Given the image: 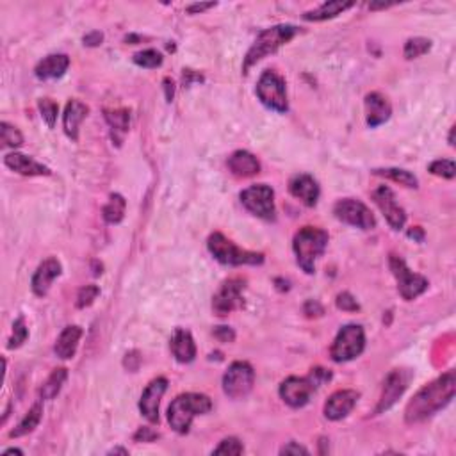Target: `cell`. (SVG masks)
Masks as SVG:
<instances>
[{"label": "cell", "mask_w": 456, "mask_h": 456, "mask_svg": "<svg viewBox=\"0 0 456 456\" xmlns=\"http://www.w3.org/2000/svg\"><path fill=\"white\" fill-rule=\"evenodd\" d=\"M408 236L413 237V239H417V241H422V239H424V234H422V230L419 227H413V230H410Z\"/></svg>", "instance_id": "cell-50"}, {"label": "cell", "mask_w": 456, "mask_h": 456, "mask_svg": "<svg viewBox=\"0 0 456 456\" xmlns=\"http://www.w3.org/2000/svg\"><path fill=\"white\" fill-rule=\"evenodd\" d=\"M455 388L456 378L453 371H449V373L442 375L435 382H431L426 387H422L406 405V422L408 424H417V422L424 421V419L431 417L439 410H442L455 397Z\"/></svg>", "instance_id": "cell-1"}, {"label": "cell", "mask_w": 456, "mask_h": 456, "mask_svg": "<svg viewBox=\"0 0 456 456\" xmlns=\"http://www.w3.org/2000/svg\"><path fill=\"white\" fill-rule=\"evenodd\" d=\"M100 294V289L96 285H86L82 287L77 294V309H86V307L93 305L96 296Z\"/></svg>", "instance_id": "cell-40"}, {"label": "cell", "mask_w": 456, "mask_h": 456, "mask_svg": "<svg viewBox=\"0 0 456 456\" xmlns=\"http://www.w3.org/2000/svg\"><path fill=\"white\" fill-rule=\"evenodd\" d=\"M112 453H121V455H127V451H125V449H121V448L112 449V451H111V455H112Z\"/></svg>", "instance_id": "cell-54"}, {"label": "cell", "mask_w": 456, "mask_h": 456, "mask_svg": "<svg viewBox=\"0 0 456 456\" xmlns=\"http://www.w3.org/2000/svg\"><path fill=\"white\" fill-rule=\"evenodd\" d=\"M453 136H455V127H453L451 134H449V145H451V147L455 145V138H453Z\"/></svg>", "instance_id": "cell-53"}, {"label": "cell", "mask_w": 456, "mask_h": 456, "mask_svg": "<svg viewBox=\"0 0 456 456\" xmlns=\"http://www.w3.org/2000/svg\"><path fill=\"white\" fill-rule=\"evenodd\" d=\"M87 109L86 103L79 102V100H70L66 103L65 114H63V127H65V132L72 141H77L79 139V127H81L82 120L87 116Z\"/></svg>", "instance_id": "cell-24"}, {"label": "cell", "mask_w": 456, "mask_h": 456, "mask_svg": "<svg viewBox=\"0 0 456 456\" xmlns=\"http://www.w3.org/2000/svg\"><path fill=\"white\" fill-rule=\"evenodd\" d=\"M328 245V234L318 227H303L294 236V253H296L298 266L302 267L307 275L315 271V260L324 253Z\"/></svg>", "instance_id": "cell-3"}, {"label": "cell", "mask_w": 456, "mask_h": 456, "mask_svg": "<svg viewBox=\"0 0 456 456\" xmlns=\"http://www.w3.org/2000/svg\"><path fill=\"white\" fill-rule=\"evenodd\" d=\"M431 48V41L426 38H410L405 43V57L406 59H417V57L428 54Z\"/></svg>", "instance_id": "cell-33"}, {"label": "cell", "mask_w": 456, "mask_h": 456, "mask_svg": "<svg viewBox=\"0 0 456 456\" xmlns=\"http://www.w3.org/2000/svg\"><path fill=\"white\" fill-rule=\"evenodd\" d=\"M228 169L239 178L255 177L260 172V163L253 154L246 150H237L228 157Z\"/></svg>", "instance_id": "cell-22"}, {"label": "cell", "mask_w": 456, "mask_h": 456, "mask_svg": "<svg viewBox=\"0 0 456 456\" xmlns=\"http://www.w3.org/2000/svg\"><path fill=\"white\" fill-rule=\"evenodd\" d=\"M211 408L212 401L205 394H194V392L180 394L172 401L168 408L169 426L177 433H187L194 417L211 412Z\"/></svg>", "instance_id": "cell-2"}, {"label": "cell", "mask_w": 456, "mask_h": 456, "mask_svg": "<svg viewBox=\"0 0 456 456\" xmlns=\"http://www.w3.org/2000/svg\"><path fill=\"white\" fill-rule=\"evenodd\" d=\"M366 348V333L360 324H346L337 333L330 355L335 362H349L360 357Z\"/></svg>", "instance_id": "cell-6"}, {"label": "cell", "mask_w": 456, "mask_h": 456, "mask_svg": "<svg viewBox=\"0 0 456 456\" xmlns=\"http://www.w3.org/2000/svg\"><path fill=\"white\" fill-rule=\"evenodd\" d=\"M207 246H209V251L212 253V257L218 262L227 264V266H257V264L264 262L262 253L242 250V248L234 245L230 239H227L220 232H214L209 237Z\"/></svg>", "instance_id": "cell-5"}, {"label": "cell", "mask_w": 456, "mask_h": 456, "mask_svg": "<svg viewBox=\"0 0 456 456\" xmlns=\"http://www.w3.org/2000/svg\"><path fill=\"white\" fill-rule=\"evenodd\" d=\"M242 291H245V280L242 278H230L223 282L218 293L212 296V310L216 315L225 318L232 314L242 305Z\"/></svg>", "instance_id": "cell-13"}, {"label": "cell", "mask_w": 456, "mask_h": 456, "mask_svg": "<svg viewBox=\"0 0 456 456\" xmlns=\"http://www.w3.org/2000/svg\"><path fill=\"white\" fill-rule=\"evenodd\" d=\"M392 114V105L382 93H369L366 95V120L367 125L371 129H375V127L383 125L385 121H388Z\"/></svg>", "instance_id": "cell-19"}, {"label": "cell", "mask_w": 456, "mask_h": 456, "mask_svg": "<svg viewBox=\"0 0 456 456\" xmlns=\"http://www.w3.org/2000/svg\"><path fill=\"white\" fill-rule=\"evenodd\" d=\"M102 41H103V34L102 32H99V30H93V32L84 36V45H87V47H99Z\"/></svg>", "instance_id": "cell-46"}, {"label": "cell", "mask_w": 456, "mask_h": 456, "mask_svg": "<svg viewBox=\"0 0 456 456\" xmlns=\"http://www.w3.org/2000/svg\"><path fill=\"white\" fill-rule=\"evenodd\" d=\"M105 120L111 127L112 139L120 145L123 134L129 130L130 112L127 109H111V111H105Z\"/></svg>", "instance_id": "cell-28"}, {"label": "cell", "mask_w": 456, "mask_h": 456, "mask_svg": "<svg viewBox=\"0 0 456 456\" xmlns=\"http://www.w3.org/2000/svg\"><path fill=\"white\" fill-rule=\"evenodd\" d=\"M134 63L143 68H157L163 65V56H160V52L154 50V48H147V50L138 52L134 56Z\"/></svg>", "instance_id": "cell-34"}, {"label": "cell", "mask_w": 456, "mask_h": 456, "mask_svg": "<svg viewBox=\"0 0 456 456\" xmlns=\"http://www.w3.org/2000/svg\"><path fill=\"white\" fill-rule=\"evenodd\" d=\"M373 173H375V175H380V177L391 178V180L405 185V187H417V178L413 177L410 172H406V169L385 168V169H375Z\"/></svg>", "instance_id": "cell-32"}, {"label": "cell", "mask_w": 456, "mask_h": 456, "mask_svg": "<svg viewBox=\"0 0 456 456\" xmlns=\"http://www.w3.org/2000/svg\"><path fill=\"white\" fill-rule=\"evenodd\" d=\"M172 351L180 364H189L196 357V346L193 335L184 328H177L172 337Z\"/></svg>", "instance_id": "cell-26"}, {"label": "cell", "mask_w": 456, "mask_h": 456, "mask_svg": "<svg viewBox=\"0 0 456 456\" xmlns=\"http://www.w3.org/2000/svg\"><path fill=\"white\" fill-rule=\"evenodd\" d=\"M127 202L121 194L114 193L109 196V202L103 207V220L109 225H118L125 218Z\"/></svg>", "instance_id": "cell-30"}, {"label": "cell", "mask_w": 456, "mask_h": 456, "mask_svg": "<svg viewBox=\"0 0 456 456\" xmlns=\"http://www.w3.org/2000/svg\"><path fill=\"white\" fill-rule=\"evenodd\" d=\"M82 337V328L77 324H70L65 330L61 331V335L56 340V355L63 360H68V358H74V355L77 353L79 342H81Z\"/></svg>", "instance_id": "cell-25"}, {"label": "cell", "mask_w": 456, "mask_h": 456, "mask_svg": "<svg viewBox=\"0 0 456 456\" xmlns=\"http://www.w3.org/2000/svg\"><path fill=\"white\" fill-rule=\"evenodd\" d=\"M38 107H39V112H41V116H43L45 123H47L50 129H54V127H56V121H57L59 105H57V103L50 99H41L38 103Z\"/></svg>", "instance_id": "cell-36"}, {"label": "cell", "mask_w": 456, "mask_h": 456, "mask_svg": "<svg viewBox=\"0 0 456 456\" xmlns=\"http://www.w3.org/2000/svg\"><path fill=\"white\" fill-rule=\"evenodd\" d=\"M214 2H209V4H193L187 8V13L191 14H196V13H203V11H207V9L214 8Z\"/></svg>", "instance_id": "cell-48"}, {"label": "cell", "mask_w": 456, "mask_h": 456, "mask_svg": "<svg viewBox=\"0 0 456 456\" xmlns=\"http://www.w3.org/2000/svg\"><path fill=\"white\" fill-rule=\"evenodd\" d=\"M164 90H166V99H168V102H172L173 100V81H169V79H164Z\"/></svg>", "instance_id": "cell-49"}, {"label": "cell", "mask_w": 456, "mask_h": 456, "mask_svg": "<svg viewBox=\"0 0 456 456\" xmlns=\"http://www.w3.org/2000/svg\"><path fill=\"white\" fill-rule=\"evenodd\" d=\"M358 401V392L357 391H337L333 392L328 401L324 403V417L330 421H340L344 419L351 410L355 408Z\"/></svg>", "instance_id": "cell-17"}, {"label": "cell", "mask_w": 456, "mask_h": 456, "mask_svg": "<svg viewBox=\"0 0 456 456\" xmlns=\"http://www.w3.org/2000/svg\"><path fill=\"white\" fill-rule=\"evenodd\" d=\"M61 269H63V267H61V262L57 258L50 257L47 258V260H43V262L38 266L34 276H32V282H30L32 293L39 298L47 296V293L50 291L52 282L61 275Z\"/></svg>", "instance_id": "cell-18"}, {"label": "cell", "mask_w": 456, "mask_h": 456, "mask_svg": "<svg viewBox=\"0 0 456 456\" xmlns=\"http://www.w3.org/2000/svg\"><path fill=\"white\" fill-rule=\"evenodd\" d=\"M280 455H309V449H305L296 442H289L287 446L280 449Z\"/></svg>", "instance_id": "cell-44"}, {"label": "cell", "mask_w": 456, "mask_h": 456, "mask_svg": "<svg viewBox=\"0 0 456 456\" xmlns=\"http://www.w3.org/2000/svg\"><path fill=\"white\" fill-rule=\"evenodd\" d=\"M27 337H29V330H27V327H25V319L20 315V318H18L17 321L13 323V335H11V339H9L8 348L9 349L20 348V346H22L23 342L27 340Z\"/></svg>", "instance_id": "cell-37"}, {"label": "cell", "mask_w": 456, "mask_h": 456, "mask_svg": "<svg viewBox=\"0 0 456 456\" xmlns=\"http://www.w3.org/2000/svg\"><path fill=\"white\" fill-rule=\"evenodd\" d=\"M305 314L309 315V318H312V315H321L323 314V307L319 305L318 302H314V300H310V302L305 303Z\"/></svg>", "instance_id": "cell-47"}, {"label": "cell", "mask_w": 456, "mask_h": 456, "mask_svg": "<svg viewBox=\"0 0 456 456\" xmlns=\"http://www.w3.org/2000/svg\"><path fill=\"white\" fill-rule=\"evenodd\" d=\"M242 451H245V448H242V442L239 439H236V437H228V439L221 440L220 446L214 449V455H242Z\"/></svg>", "instance_id": "cell-39"}, {"label": "cell", "mask_w": 456, "mask_h": 456, "mask_svg": "<svg viewBox=\"0 0 456 456\" xmlns=\"http://www.w3.org/2000/svg\"><path fill=\"white\" fill-rule=\"evenodd\" d=\"M214 337L220 340V342H234V339H236V333H234L232 328L218 327L214 330Z\"/></svg>", "instance_id": "cell-43"}, {"label": "cell", "mask_w": 456, "mask_h": 456, "mask_svg": "<svg viewBox=\"0 0 456 456\" xmlns=\"http://www.w3.org/2000/svg\"><path fill=\"white\" fill-rule=\"evenodd\" d=\"M315 392L314 383L310 378H298V376H289L287 380L280 385V397L284 400L285 405L291 408H303L310 401L312 394Z\"/></svg>", "instance_id": "cell-14"}, {"label": "cell", "mask_w": 456, "mask_h": 456, "mask_svg": "<svg viewBox=\"0 0 456 456\" xmlns=\"http://www.w3.org/2000/svg\"><path fill=\"white\" fill-rule=\"evenodd\" d=\"M66 378H68V371H66L65 367L52 371V375L48 376L47 382H45L43 387H41V391H39V397H41V400H54L61 392L63 385H65Z\"/></svg>", "instance_id": "cell-29"}, {"label": "cell", "mask_w": 456, "mask_h": 456, "mask_svg": "<svg viewBox=\"0 0 456 456\" xmlns=\"http://www.w3.org/2000/svg\"><path fill=\"white\" fill-rule=\"evenodd\" d=\"M241 202L257 218H262L266 221L275 220V191L269 185H250L241 193Z\"/></svg>", "instance_id": "cell-9"}, {"label": "cell", "mask_w": 456, "mask_h": 456, "mask_svg": "<svg viewBox=\"0 0 456 456\" xmlns=\"http://www.w3.org/2000/svg\"><path fill=\"white\" fill-rule=\"evenodd\" d=\"M391 6L392 4H388V2H385V4H383V2H382V4H371L369 8L371 9H383V8H391Z\"/></svg>", "instance_id": "cell-51"}, {"label": "cell", "mask_w": 456, "mask_h": 456, "mask_svg": "<svg viewBox=\"0 0 456 456\" xmlns=\"http://www.w3.org/2000/svg\"><path fill=\"white\" fill-rule=\"evenodd\" d=\"M157 437H159V435L155 433V431H152L150 428H141V430L136 433V437H134V439L138 440V442H141V440H143V442H152V440H155Z\"/></svg>", "instance_id": "cell-45"}, {"label": "cell", "mask_w": 456, "mask_h": 456, "mask_svg": "<svg viewBox=\"0 0 456 456\" xmlns=\"http://www.w3.org/2000/svg\"><path fill=\"white\" fill-rule=\"evenodd\" d=\"M257 96L267 109L276 112H287L289 102L285 93V81L276 72L267 70L257 82Z\"/></svg>", "instance_id": "cell-7"}, {"label": "cell", "mask_w": 456, "mask_h": 456, "mask_svg": "<svg viewBox=\"0 0 456 456\" xmlns=\"http://www.w3.org/2000/svg\"><path fill=\"white\" fill-rule=\"evenodd\" d=\"M298 32H300V29L294 25H289V23L275 25L271 27V29L262 30V32L257 36V39H255V43L251 45L250 50H248V54H246L242 72L246 74L251 66L257 65L258 61H262L264 57H267L269 54H275L282 45L289 43Z\"/></svg>", "instance_id": "cell-4"}, {"label": "cell", "mask_w": 456, "mask_h": 456, "mask_svg": "<svg viewBox=\"0 0 456 456\" xmlns=\"http://www.w3.org/2000/svg\"><path fill=\"white\" fill-rule=\"evenodd\" d=\"M255 371L248 362H234L223 376V391L232 400L248 396L253 388Z\"/></svg>", "instance_id": "cell-10"}, {"label": "cell", "mask_w": 456, "mask_h": 456, "mask_svg": "<svg viewBox=\"0 0 456 456\" xmlns=\"http://www.w3.org/2000/svg\"><path fill=\"white\" fill-rule=\"evenodd\" d=\"M353 6V2H340V0H333V2H324L323 6H319L314 11H309V13L303 14L305 20L309 22H323V20H330V18H335L337 14H340L342 11L349 9Z\"/></svg>", "instance_id": "cell-27"}, {"label": "cell", "mask_w": 456, "mask_h": 456, "mask_svg": "<svg viewBox=\"0 0 456 456\" xmlns=\"http://www.w3.org/2000/svg\"><path fill=\"white\" fill-rule=\"evenodd\" d=\"M4 455H22V451L20 449H8V451H4Z\"/></svg>", "instance_id": "cell-52"}, {"label": "cell", "mask_w": 456, "mask_h": 456, "mask_svg": "<svg viewBox=\"0 0 456 456\" xmlns=\"http://www.w3.org/2000/svg\"><path fill=\"white\" fill-rule=\"evenodd\" d=\"M373 200H375L376 205L380 207V211L383 212L387 223L391 225L394 230H401L405 227L406 221V212L405 209L397 203L396 196L392 193V189H388L387 185H380L378 189H375L373 193Z\"/></svg>", "instance_id": "cell-15"}, {"label": "cell", "mask_w": 456, "mask_h": 456, "mask_svg": "<svg viewBox=\"0 0 456 456\" xmlns=\"http://www.w3.org/2000/svg\"><path fill=\"white\" fill-rule=\"evenodd\" d=\"M4 164L9 169L20 173L23 177H43V175L47 177V175H50V169L47 166L39 164L38 160H34L29 155L17 154V152L6 155Z\"/></svg>", "instance_id": "cell-20"}, {"label": "cell", "mask_w": 456, "mask_h": 456, "mask_svg": "<svg viewBox=\"0 0 456 456\" xmlns=\"http://www.w3.org/2000/svg\"><path fill=\"white\" fill-rule=\"evenodd\" d=\"M412 380V371L408 369H394L391 371L383 382V391L382 396H380L378 405H376L375 413H383L387 412L388 408L396 405L397 400H400L405 391L408 388V383Z\"/></svg>", "instance_id": "cell-12"}, {"label": "cell", "mask_w": 456, "mask_h": 456, "mask_svg": "<svg viewBox=\"0 0 456 456\" xmlns=\"http://www.w3.org/2000/svg\"><path fill=\"white\" fill-rule=\"evenodd\" d=\"M430 172L433 173V175H437V177L453 178L456 175V166L453 160L439 159L430 164Z\"/></svg>", "instance_id": "cell-38"}, {"label": "cell", "mask_w": 456, "mask_h": 456, "mask_svg": "<svg viewBox=\"0 0 456 456\" xmlns=\"http://www.w3.org/2000/svg\"><path fill=\"white\" fill-rule=\"evenodd\" d=\"M41 413H43V406H41V403H36V405L29 410L25 417L22 419V422L9 435H11L13 439H18V437H23V435L34 431L36 428H38L39 421H41Z\"/></svg>", "instance_id": "cell-31"}, {"label": "cell", "mask_w": 456, "mask_h": 456, "mask_svg": "<svg viewBox=\"0 0 456 456\" xmlns=\"http://www.w3.org/2000/svg\"><path fill=\"white\" fill-rule=\"evenodd\" d=\"M388 264H391L392 275L396 276L397 291L403 296V300L412 302V300H415V298L421 296L426 291L428 280L422 275H419V273H413L412 269H408L403 258L397 257V255H391Z\"/></svg>", "instance_id": "cell-8"}, {"label": "cell", "mask_w": 456, "mask_h": 456, "mask_svg": "<svg viewBox=\"0 0 456 456\" xmlns=\"http://www.w3.org/2000/svg\"><path fill=\"white\" fill-rule=\"evenodd\" d=\"M289 191L294 198H298L307 207H314L319 200V185L314 180V177H310L307 173L296 175L289 182Z\"/></svg>", "instance_id": "cell-21"}, {"label": "cell", "mask_w": 456, "mask_h": 456, "mask_svg": "<svg viewBox=\"0 0 456 456\" xmlns=\"http://www.w3.org/2000/svg\"><path fill=\"white\" fill-rule=\"evenodd\" d=\"M310 382L314 383V387H321L324 382H328V380L331 378V373L327 369H321V367H315V369H312V373H310Z\"/></svg>", "instance_id": "cell-42"}, {"label": "cell", "mask_w": 456, "mask_h": 456, "mask_svg": "<svg viewBox=\"0 0 456 456\" xmlns=\"http://www.w3.org/2000/svg\"><path fill=\"white\" fill-rule=\"evenodd\" d=\"M0 130H2V143H4V147H9V148L22 147L23 136H22V132L17 129V127L9 125V123L2 121Z\"/></svg>", "instance_id": "cell-35"}, {"label": "cell", "mask_w": 456, "mask_h": 456, "mask_svg": "<svg viewBox=\"0 0 456 456\" xmlns=\"http://www.w3.org/2000/svg\"><path fill=\"white\" fill-rule=\"evenodd\" d=\"M333 214L339 221L351 227H357L360 230H371L376 227V220L369 207L366 203L358 202L353 198L339 200L333 207Z\"/></svg>", "instance_id": "cell-11"}, {"label": "cell", "mask_w": 456, "mask_h": 456, "mask_svg": "<svg viewBox=\"0 0 456 456\" xmlns=\"http://www.w3.org/2000/svg\"><path fill=\"white\" fill-rule=\"evenodd\" d=\"M335 303L340 310H346V312H357V310L360 309L357 300L349 293H340L339 296H337Z\"/></svg>", "instance_id": "cell-41"}, {"label": "cell", "mask_w": 456, "mask_h": 456, "mask_svg": "<svg viewBox=\"0 0 456 456\" xmlns=\"http://www.w3.org/2000/svg\"><path fill=\"white\" fill-rule=\"evenodd\" d=\"M70 66V57L66 54H52L41 59L36 65L34 74L41 81H50V79H59L66 74Z\"/></svg>", "instance_id": "cell-23"}, {"label": "cell", "mask_w": 456, "mask_h": 456, "mask_svg": "<svg viewBox=\"0 0 456 456\" xmlns=\"http://www.w3.org/2000/svg\"><path fill=\"white\" fill-rule=\"evenodd\" d=\"M168 388V380L166 378H155L148 383V387L141 394L139 400V410L141 415L150 422H159V405L163 400L164 392Z\"/></svg>", "instance_id": "cell-16"}]
</instances>
